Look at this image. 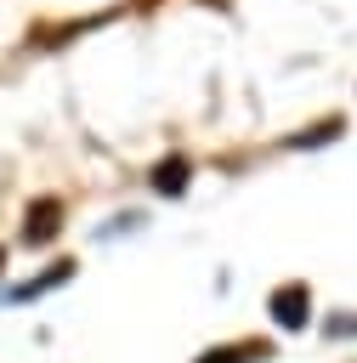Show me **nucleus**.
<instances>
[{
    "label": "nucleus",
    "mask_w": 357,
    "mask_h": 363,
    "mask_svg": "<svg viewBox=\"0 0 357 363\" xmlns=\"http://www.w3.org/2000/svg\"><path fill=\"white\" fill-rule=\"evenodd\" d=\"M153 187H159V193H181V187H187V159H164V164H153Z\"/></svg>",
    "instance_id": "obj_5"
},
{
    "label": "nucleus",
    "mask_w": 357,
    "mask_h": 363,
    "mask_svg": "<svg viewBox=\"0 0 357 363\" xmlns=\"http://www.w3.org/2000/svg\"><path fill=\"white\" fill-rule=\"evenodd\" d=\"M68 272H74V261H57L45 278H28V284H17L11 289V301H34V295H45V289H57V284H68Z\"/></svg>",
    "instance_id": "obj_4"
},
{
    "label": "nucleus",
    "mask_w": 357,
    "mask_h": 363,
    "mask_svg": "<svg viewBox=\"0 0 357 363\" xmlns=\"http://www.w3.org/2000/svg\"><path fill=\"white\" fill-rule=\"evenodd\" d=\"M272 318H278V329H306V318H312V289H306V284H278V289H272Z\"/></svg>",
    "instance_id": "obj_1"
},
{
    "label": "nucleus",
    "mask_w": 357,
    "mask_h": 363,
    "mask_svg": "<svg viewBox=\"0 0 357 363\" xmlns=\"http://www.w3.org/2000/svg\"><path fill=\"white\" fill-rule=\"evenodd\" d=\"M0 267H6V250H0Z\"/></svg>",
    "instance_id": "obj_6"
},
{
    "label": "nucleus",
    "mask_w": 357,
    "mask_h": 363,
    "mask_svg": "<svg viewBox=\"0 0 357 363\" xmlns=\"http://www.w3.org/2000/svg\"><path fill=\"white\" fill-rule=\"evenodd\" d=\"M272 346L266 340H232V346H210L198 363H266Z\"/></svg>",
    "instance_id": "obj_3"
},
{
    "label": "nucleus",
    "mask_w": 357,
    "mask_h": 363,
    "mask_svg": "<svg viewBox=\"0 0 357 363\" xmlns=\"http://www.w3.org/2000/svg\"><path fill=\"white\" fill-rule=\"evenodd\" d=\"M62 233V199H34L23 216V244H51Z\"/></svg>",
    "instance_id": "obj_2"
}]
</instances>
